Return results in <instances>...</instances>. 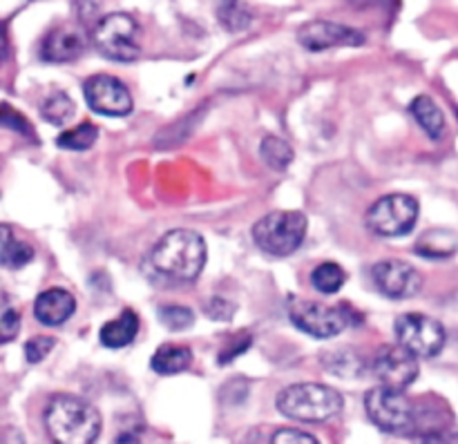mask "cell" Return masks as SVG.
<instances>
[{
    "label": "cell",
    "instance_id": "cell-1",
    "mask_svg": "<svg viewBox=\"0 0 458 444\" xmlns=\"http://www.w3.org/2000/svg\"><path fill=\"white\" fill-rule=\"evenodd\" d=\"M206 241L195 230H170L161 237L150 253L152 271L165 280L195 281L206 266Z\"/></svg>",
    "mask_w": 458,
    "mask_h": 444
},
{
    "label": "cell",
    "instance_id": "cell-2",
    "mask_svg": "<svg viewBox=\"0 0 458 444\" xmlns=\"http://www.w3.org/2000/svg\"><path fill=\"white\" fill-rule=\"evenodd\" d=\"M45 427L54 444H94L101 433V415L89 402L61 393L45 409Z\"/></svg>",
    "mask_w": 458,
    "mask_h": 444
},
{
    "label": "cell",
    "instance_id": "cell-3",
    "mask_svg": "<svg viewBox=\"0 0 458 444\" xmlns=\"http://www.w3.org/2000/svg\"><path fill=\"white\" fill-rule=\"evenodd\" d=\"M277 411L298 423H325L343 411V396L325 384H291L277 393Z\"/></svg>",
    "mask_w": 458,
    "mask_h": 444
},
{
    "label": "cell",
    "instance_id": "cell-4",
    "mask_svg": "<svg viewBox=\"0 0 458 444\" xmlns=\"http://www.w3.org/2000/svg\"><path fill=\"white\" fill-rule=\"evenodd\" d=\"M307 217L298 210H277L253 226V239L262 253L273 257L293 255L307 237Z\"/></svg>",
    "mask_w": 458,
    "mask_h": 444
},
{
    "label": "cell",
    "instance_id": "cell-5",
    "mask_svg": "<svg viewBox=\"0 0 458 444\" xmlns=\"http://www.w3.org/2000/svg\"><path fill=\"white\" fill-rule=\"evenodd\" d=\"M92 43L110 61L130 63L139 58V25L130 13H107L94 25Z\"/></svg>",
    "mask_w": 458,
    "mask_h": 444
},
{
    "label": "cell",
    "instance_id": "cell-6",
    "mask_svg": "<svg viewBox=\"0 0 458 444\" xmlns=\"http://www.w3.org/2000/svg\"><path fill=\"white\" fill-rule=\"evenodd\" d=\"M365 409L371 423L387 433H410L419 423L410 398L387 387L371 389L365 396Z\"/></svg>",
    "mask_w": 458,
    "mask_h": 444
},
{
    "label": "cell",
    "instance_id": "cell-7",
    "mask_svg": "<svg viewBox=\"0 0 458 444\" xmlns=\"http://www.w3.org/2000/svg\"><path fill=\"white\" fill-rule=\"evenodd\" d=\"M419 219V201L410 195H387L367 210V226L380 237H405Z\"/></svg>",
    "mask_w": 458,
    "mask_h": 444
},
{
    "label": "cell",
    "instance_id": "cell-8",
    "mask_svg": "<svg viewBox=\"0 0 458 444\" xmlns=\"http://www.w3.org/2000/svg\"><path fill=\"white\" fill-rule=\"evenodd\" d=\"M394 333L401 347L414 353L416 357H434L445 347V329L438 320L420 313L401 315L394 324Z\"/></svg>",
    "mask_w": 458,
    "mask_h": 444
},
{
    "label": "cell",
    "instance_id": "cell-9",
    "mask_svg": "<svg viewBox=\"0 0 458 444\" xmlns=\"http://www.w3.org/2000/svg\"><path fill=\"white\" fill-rule=\"evenodd\" d=\"M291 322L307 335L318 339H331L352 324L347 306H327L320 302H298L291 306Z\"/></svg>",
    "mask_w": 458,
    "mask_h": 444
},
{
    "label": "cell",
    "instance_id": "cell-10",
    "mask_svg": "<svg viewBox=\"0 0 458 444\" xmlns=\"http://www.w3.org/2000/svg\"><path fill=\"white\" fill-rule=\"evenodd\" d=\"M371 369L383 387L405 391L419 378V357L401 344H385L376 353Z\"/></svg>",
    "mask_w": 458,
    "mask_h": 444
},
{
    "label": "cell",
    "instance_id": "cell-11",
    "mask_svg": "<svg viewBox=\"0 0 458 444\" xmlns=\"http://www.w3.org/2000/svg\"><path fill=\"white\" fill-rule=\"evenodd\" d=\"M85 101L89 110L106 116H125L132 112V94L116 76L97 74L85 80Z\"/></svg>",
    "mask_w": 458,
    "mask_h": 444
},
{
    "label": "cell",
    "instance_id": "cell-12",
    "mask_svg": "<svg viewBox=\"0 0 458 444\" xmlns=\"http://www.w3.org/2000/svg\"><path fill=\"white\" fill-rule=\"evenodd\" d=\"M374 286L389 299H410L419 295L423 277L411 264L401 259H385L371 268Z\"/></svg>",
    "mask_w": 458,
    "mask_h": 444
},
{
    "label": "cell",
    "instance_id": "cell-13",
    "mask_svg": "<svg viewBox=\"0 0 458 444\" xmlns=\"http://www.w3.org/2000/svg\"><path fill=\"white\" fill-rule=\"evenodd\" d=\"M298 40L309 52H325L334 47H358L365 43V34L338 22L311 21L300 27Z\"/></svg>",
    "mask_w": 458,
    "mask_h": 444
},
{
    "label": "cell",
    "instance_id": "cell-14",
    "mask_svg": "<svg viewBox=\"0 0 458 444\" xmlns=\"http://www.w3.org/2000/svg\"><path fill=\"white\" fill-rule=\"evenodd\" d=\"M85 36L76 27L61 25L47 31L40 43V58L47 63H70L83 54Z\"/></svg>",
    "mask_w": 458,
    "mask_h": 444
},
{
    "label": "cell",
    "instance_id": "cell-15",
    "mask_svg": "<svg viewBox=\"0 0 458 444\" xmlns=\"http://www.w3.org/2000/svg\"><path fill=\"white\" fill-rule=\"evenodd\" d=\"M76 299L65 289H47L36 297L34 315L45 326H61L74 315Z\"/></svg>",
    "mask_w": 458,
    "mask_h": 444
},
{
    "label": "cell",
    "instance_id": "cell-16",
    "mask_svg": "<svg viewBox=\"0 0 458 444\" xmlns=\"http://www.w3.org/2000/svg\"><path fill=\"white\" fill-rule=\"evenodd\" d=\"M139 333V317L134 311H123L116 320L107 322L101 329V344L107 348H123L134 342Z\"/></svg>",
    "mask_w": 458,
    "mask_h": 444
},
{
    "label": "cell",
    "instance_id": "cell-17",
    "mask_svg": "<svg viewBox=\"0 0 458 444\" xmlns=\"http://www.w3.org/2000/svg\"><path fill=\"white\" fill-rule=\"evenodd\" d=\"M192 353L191 348L182 347V344H164L152 356L150 366L155 373L159 375H177L191 366Z\"/></svg>",
    "mask_w": 458,
    "mask_h": 444
},
{
    "label": "cell",
    "instance_id": "cell-18",
    "mask_svg": "<svg viewBox=\"0 0 458 444\" xmlns=\"http://www.w3.org/2000/svg\"><path fill=\"white\" fill-rule=\"evenodd\" d=\"M411 116L416 119V123L428 132V137H432L434 141L443 138L445 134V116H443L441 107L437 105V101L429 96H416L410 105Z\"/></svg>",
    "mask_w": 458,
    "mask_h": 444
},
{
    "label": "cell",
    "instance_id": "cell-19",
    "mask_svg": "<svg viewBox=\"0 0 458 444\" xmlns=\"http://www.w3.org/2000/svg\"><path fill=\"white\" fill-rule=\"evenodd\" d=\"M458 250V235L452 230H429L416 241V253L428 259H450Z\"/></svg>",
    "mask_w": 458,
    "mask_h": 444
},
{
    "label": "cell",
    "instance_id": "cell-20",
    "mask_svg": "<svg viewBox=\"0 0 458 444\" xmlns=\"http://www.w3.org/2000/svg\"><path fill=\"white\" fill-rule=\"evenodd\" d=\"M322 364L329 371L331 375H338V378H358L365 371V362L358 356L353 348H334V351L325 353L322 356Z\"/></svg>",
    "mask_w": 458,
    "mask_h": 444
},
{
    "label": "cell",
    "instance_id": "cell-21",
    "mask_svg": "<svg viewBox=\"0 0 458 444\" xmlns=\"http://www.w3.org/2000/svg\"><path fill=\"white\" fill-rule=\"evenodd\" d=\"M34 259V248L27 241L16 239L9 230V226H3V244H0V262L4 268H22Z\"/></svg>",
    "mask_w": 458,
    "mask_h": 444
},
{
    "label": "cell",
    "instance_id": "cell-22",
    "mask_svg": "<svg viewBox=\"0 0 458 444\" xmlns=\"http://www.w3.org/2000/svg\"><path fill=\"white\" fill-rule=\"evenodd\" d=\"M259 152H262L264 163H267L271 170H277V172L289 168L291 161H293V147H291V143L280 137H273V134H268V137L262 138Z\"/></svg>",
    "mask_w": 458,
    "mask_h": 444
},
{
    "label": "cell",
    "instance_id": "cell-23",
    "mask_svg": "<svg viewBox=\"0 0 458 444\" xmlns=\"http://www.w3.org/2000/svg\"><path fill=\"white\" fill-rule=\"evenodd\" d=\"M344 281H347V272H344L343 268L334 262L320 264V266L311 272L313 289L322 295L338 293V290L344 286Z\"/></svg>",
    "mask_w": 458,
    "mask_h": 444
},
{
    "label": "cell",
    "instance_id": "cell-24",
    "mask_svg": "<svg viewBox=\"0 0 458 444\" xmlns=\"http://www.w3.org/2000/svg\"><path fill=\"white\" fill-rule=\"evenodd\" d=\"M40 114L52 125H65L74 114V101L65 92H54L40 105Z\"/></svg>",
    "mask_w": 458,
    "mask_h": 444
},
{
    "label": "cell",
    "instance_id": "cell-25",
    "mask_svg": "<svg viewBox=\"0 0 458 444\" xmlns=\"http://www.w3.org/2000/svg\"><path fill=\"white\" fill-rule=\"evenodd\" d=\"M98 138V128L94 123H81L76 125L74 130L70 132L61 134L56 138V146L63 147V150H72V152H83L89 150V147L97 143Z\"/></svg>",
    "mask_w": 458,
    "mask_h": 444
},
{
    "label": "cell",
    "instance_id": "cell-26",
    "mask_svg": "<svg viewBox=\"0 0 458 444\" xmlns=\"http://www.w3.org/2000/svg\"><path fill=\"white\" fill-rule=\"evenodd\" d=\"M217 16L222 25L231 31H242L250 25V12L242 0H219Z\"/></svg>",
    "mask_w": 458,
    "mask_h": 444
},
{
    "label": "cell",
    "instance_id": "cell-27",
    "mask_svg": "<svg viewBox=\"0 0 458 444\" xmlns=\"http://www.w3.org/2000/svg\"><path fill=\"white\" fill-rule=\"evenodd\" d=\"M159 322L170 331H183L192 326L195 313L186 306H179V304H168V306L159 308Z\"/></svg>",
    "mask_w": 458,
    "mask_h": 444
},
{
    "label": "cell",
    "instance_id": "cell-28",
    "mask_svg": "<svg viewBox=\"0 0 458 444\" xmlns=\"http://www.w3.org/2000/svg\"><path fill=\"white\" fill-rule=\"evenodd\" d=\"M56 347V342H54V338H45V335H36V338H31L30 342L25 344V357L30 364H38V362H43L45 357L52 353V348Z\"/></svg>",
    "mask_w": 458,
    "mask_h": 444
},
{
    "label": "cell",
    "instance_id": "cell-29",
    "mask_svg": "<svg viewBox=\"0 0 458 444\" xmlns=\"http://www.w3.org/2000/svg\"><path fill=\"white\" fill-rule=\"evenodd\" d=\"M18 326H21V313L9 306L7 299H4L3 315H0V342H12L18 333Z\"/></svg>",
    "mask_w": 458,
    "mask_h": 444
},
{
    "label": "cell",
    "instance_id": "cell-30",
    "mask_svg": "<svg viewBox=\"0 0 458 444\" xmlns=\"http://www.w3.org/2000/svg\"><path fill=\"white\" fill-rule=\"evenodd\" d=\"M0 123H3V128L16 130L18 134H25V137H31L30 123H27V121L22 119V114L13 112L12 107L7 105V103H4V105H3V116H0Z\"/></svg>",
    "mask_w": 458,
    "mask_h": 444
},
{
    "label": "cell",
    "instance_id": "cell-31",
    "mask_svg": "<svg viewBox=\"0 0 458 444\" xmlns=\"http://www.w3.org/2000/svg\"><path fill=\"white\" fill-rule=\"evenodd\" d=\"M273 444H320L313 436L300 429H280L273 433Z\"/></svg>",
    "mask_w": 458,
    "mask_h": 444
},
{
    "label": "cell",
    "instance_id": "cell-32",
    "mask_svg": "<svg viewBox=\"0 0 458 444\" xmlns=\"http://www.w3.org/2000/svg\"><path fill=\"white\" fill-rule=\"evenodd\" d=\"M233 311H235V306L233 304H226L224 299H213V304H210L208 313L210 317H217V320H228V317L233 315Z\"/></svg>",
    "mask_w": 458,
    "mask_h": 444
},
{
    "label": "cell",
    "instance_id": "cell-33",
    "mask_svg": "<svg viewBox=\"0 0 458 444\" xmlns=\"http://www.w3.org/2000/svg\"><path fill=\"white\" fill-rule=\"evenodd\" d=\"M112 444H143V442H141V436H139V431H121L119 436L112 440Z\"/></svg>",
    "mask_w": 458,
    "mask_h": 444
},
{
    "label": "cell",
    "instance_id": "cell-34",
    "mask_svg": "<svg viewBox=\"0 0 458 444\" xmlns=\"http://www.w3.org/2000/svg\"><path fill=\"white\" fill-rule=\"evenodd\" d=\"M244 444H273V438H262L259 436V431H253L246 436Z\"/></svg>",
    "mask_w": 458,
    "mask_h": 444
},
{
    "label": "cell",
    "instance_id": "cell-35",
    "mask_svg": "<svg viewBox=\"0 0 458 444\" xmlns=\"http://www.w3.org/2000/svg\"><path fill=\"white\" fill-rule=\"evenodd\" d=\"M4 444H25L22 442V436L13 429H7V438H4Z\"/></svg>",
    "mask_w": 458,
    "mask_h": 444
},
{
    "label": "cell",
    "instance_id": "cell-36",
    "mask_svg": "<svg viewBox=\"0 0 458 444\" xmlns=\"http://www.w3.org/2000/svg\"><path fill=\"white\" fill-rule=\"evenodd\" d=\"M353 4H387V3H392V0H352Z\"/></svg>",
    "mask_w": 458,
    "mask_h": 444
},
{
    "label": "cell",
    "instance_id": "cell-37",
    "mask_svg": "<svg viewBox=\"0 0 458 444\" xmlns=\"http://www.w3.org/2000/svg\"><path fill=\"white\" fill-rule=\"evenodd\" d=\"M456 112H458V110H456Z\"/></svg>",
    "mask_w": 458,
    "mask_h": 444
}]
</instances>
